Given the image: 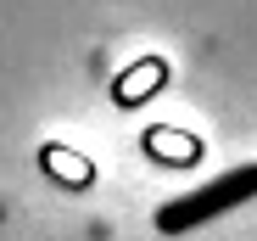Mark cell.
<instances>
[{
    "mask_svg": "<svg viewBox=\"0 0 257 241\" xmlns=\"http://www.w3.org/2000/svg\"><path fill=\"white\" fill-rule=\"evenodd\" d=\"M140 151L151 157V163H162V169H190V163H201V140H196L190 129H174V124H151V129L140 135Z\"/></svg>",
    "mask_w": 257,
    "mask_h": 241,
    "instance_id": "cell-2",
    "label": "cell"
},
{
    "mask_svg": "<svg viewBox=\"0 0 257 241\" xmlns=\"http://www.w3.org/2000/svg\"><path fill=\"white\" fill-rule=\"evenodd\" d=\"M39 169H45L56 185H67V191H84V185H95V163L90 157H78L73 146H39Z\"/></svg>",
    "mask_w": 257,
    "mask_h": 241,
    "instance_id": "cell-4",
    "label": "cell"
},
{
    "mask_svg": "<svg viewBox=\"0 0 257 241\" xmlns=\"http://www.w3.org/2000/svg\"><path fill=\"white\" fill-rule=\"evenodd\" d=\"M162 85H168V62H162V56H140V62H128V67L112 78V101H117V107H140V101H151Z\"/></svg>",
    "mask_w": 257,
    "mask_h": 241,
    "instance_id": "cell-3",
    "label": "cell"
},
{
    "mask_svg": "<svg viewBox=\"0 0 257 241\" xmlns=\"http://www.w3.org/2000/svg\"><path fill=\"white\" fill-rule=\"evenodd\" d=\"M240 202H257V163L224 169L218 180H207V185L174 196V202H162V208H157V230H162V235H185V230L218 219V213H229V208H240Z\"/></svg>",
    "mask_w": 257,
    "mask_h": 241,
    "instance_id": "cell-1",
    "label": "cell"
}]
</instances>
